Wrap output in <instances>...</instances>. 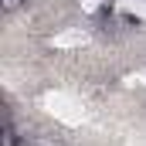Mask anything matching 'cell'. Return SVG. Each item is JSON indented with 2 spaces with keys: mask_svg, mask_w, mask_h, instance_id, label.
Instances as JSON below:
<instances>
[{
  "mask_svg": "<svg viewBox=\"0 0 146 146\" xmlns=\"http://www.w3.org/2000/svg\"><path fill=\"white\" fill-rule=\"evenodd\" d=\"M24 3H27V0H0V10H3V14H14V10H21Z\"/></svg>",
  "mask_w": 146,
  "mask_h": 146,
  "instance_id": "cell-1",
  "label": "cell"
},
{
  "mask_svg": "<svg viewBox=\"0 0 146 146\" xmlns=\"http://www.w3.org/2000/svg\"><path fill=\"white\" fill-rule=\"evenodd\" d=\"M17 146H37V143H31L27 136H21V139H17Z\"/></svg>",
  "mask_w": 146,
  "mask_h": 146,
  "instance_id": "cell-2",
  "label": "cell"
}]
</instances>
